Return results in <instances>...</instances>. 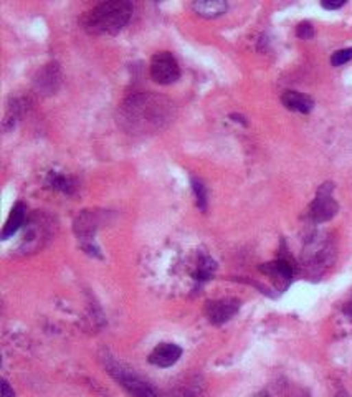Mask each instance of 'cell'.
Instances as JSON below:
<instances>
[{
    "label": "cell",
    "instance_id": "cell-6",
    "mask_svg": "<svg viewBox=\"0 0 352 397\" xmlns=\"http://www.w3.org/2000/svg\"><path fill=\"white\" fill-rule=\"evenodd\" d=\"M296 270H298L296 263H294L293 258H290L288 255H280L274 262L265 263V265L260 266L261 273L270 277L271 280L277 283V286L281 291L288 288L290 283L293 282Z\"/></svg>",
    "mask_w": 352,
    "mask_h": 397
},
{
    "label": "cell",
    "instance_id": "cell-21",
    "mask_svg": "<svg viewBox=\"0 0 352 397\" xmlns=\"http://www.w3.org/2000/svg\"><path fill=\"white\" fill-rule=\"evenodd\" d=\"M342 311H344V315H346V316H349V319H352V298L349 299V302L346 303V305H344Z\"/></svg>",
    "mask_w": 352,
    "mask_h": 397
},
{
    "label": "cell",
    "instance_id": "cell-20",
    "mask_svg": "<svg viewBox=\"0 0 352 397\" xmlns=\"http://www.w3.org/2000/svg\"><path fill=\"white\" fill-rule=\"evenodd\" d=\"M2 397H15V391L10 387L7 379H2Z\"/></svg>",
    "mask_w": 352,
    "mask_h": 397
},
{
    "label": "cell",
    "instance_id": "cell-11",
    "mask_svg": "<svg viewBox=\"0 0 352 397\" xmlns=\"http://www.w3.org/2000/svg\"><path fill=\"white\" fill-rule=\"evenodd\" d=\"M27 218V207L23 202H17L14 205V209L10 210V216L7 218L5 225H3L2 230V240H9L10 237H14L15 234L19 232L20 227L23 225Z\"/></svg>",
    "mask_w": 352,
    "mask_h": 397
},
{
    "label": "cell",
    "instance_id": "cell-5",
    "mask_svg": "<svg viewBox=\"0 0 352 397\" xmlns=\"http://www.w3.org/2000/svg\"><path fill=\"white\" fill-rule=\"evenodd\" d=\"M151 76L159 84H172L180 78V67L176 56L169 52H159L151 60Z\"/></svg>",
    "mask_w": 352,
    "mask_h": 397
},
{
    "label": "cell",
    "instance_id": "cell-24",
    "mask_svg": "<svg viewBox=\"0 0 352 397\" xmlns=\"http://www.w3.org/2000/svg\"><path fill=\"white\" fill-rule=\"evenodd\" d=\"M299 397H309V396H299Z\"/></svg>",
    "mask_w": 352,
    "mask_h": 397
},
{
    "label": "cell",
    "instance_id": "cell-3",
    "mask_svg": "<svg viewBox=\"0 0 352 397\" xmlns=\"http://www.w3.org/2000/svg\"><path fill=\"white\" fill-rule=\"evenodd\" d=\"M104 367L108 374L119 384L131 397H157L156 391L143 381L134 371L129 370L124 364L117 363L111 356H104Z\"/></svg>",
    "mask_w": 352,
    "mask_h": 397
},
{
    "label": "cell",
    "instance_id": "cell-19",
    "mask_svg": "<svg viewBox=\"0 0 352 397\" xmlns=\"http://www.w3.org/2000/svg\"><path fill=\"white\" fill-rule=\"evenodd\" d=\"M322 7H325L326 10H338V9H341V7L346 5V0H338V2H322L321 3Z\"/></svg>",
    "mask_w": 352,
    "mask_h": 397
},
{
    "label": "cell",
    "instance_id": "cell-7",
    "mask_svg": "<svg viewBox=\"0 0 352 397\" xmlns=\"http://www.w3.org/2000/svg\"><path fill=\"white\" fill-rule=\"evenodd\" d=\"M240 299L237 298H222L207 302L205 305V315L212 325H224V323L232 319L240 310Z\"/></svg>",
    "mask_w": 352,
    "mask_h": 397
},
{
    "label": "cell",
    "instance_id": "cell-23",
    "mask_svg": "<svg viewBox=\"0 0 352 397\" xmlns=\"http://www.w3.org/2000/svg\"><path fill=\"white\" fill-rule=\"evenodd\" d=\"M334 397H351V396H349V392H347V391H339Z\"/></svg>",
    "mask_w": 352,
    "mask_h": 397
},
{
    "label": "cell",
    "instance_id": "cell-4",
    "mask_svg": "<svg viewBox=\"0 0 352 397\" xmlns=\"http://www.w3.org/2000/svg\"><path fill=\"white\" fill-rule=\"evenodd\" d=\"M333 182H326V184H322L321 188L318 189L316 197H314V201L311 202L309 205V218L314 224L329 222L331 218L336 217V214H338L339 205L333 197Z\"/></svg>",
    "mask_w": 352,
    "mask_h": 397
},
{
    "label": "cell",
    "instance_id": "cell-18",
    "mask_svg": "<svg viewBox=\"0 0 352 397\" xmlns=\"http://www.w3.org/2000/svg\"><path fill=\"white\" fill-rule=\"evenodd\" d=\"M296 35L303 40H309V38H313L314 28L309 22H301L296 28Z\"/></svg>",
    "mask_w": 352,
    "mask_h": 397
},
{
    "label": "cell",
    "instance_id": "cell-14",
    "mask_svg": "<svg viewBox=\"0 0 352 397\" xmlns=\"http://www.w3.org/2000/svg\"><path fill=\"white\" fill-rule=\"evenodd\" d=\"M190 184H192V190H193V194H196L197 207H199L202 212H207L209 192H207V188H205V184L200 179H196V177L190 179Z\"/></svg>",
    "mask_w": 352,
    "mask_h": 397
},
{
    "label": "cell",
    "instance_id": "cell-8",
    "mask_svg": "<svg viewBox=\"0 0 352 397\" xmlns=\"http://www.w3.org/2000/svg\"><path fill=\"white\" fill-rule=\"evenodd\" d=\"M35 88L42 95H54L58 90L60 83H62V71H60L58 65L48 63L42 68L35 76Z\"/></svg>",
    "mask_w": 352,
    "mask_h": 397
},
{
    "label": "cell",
    "instance_id": "cell-2",
    "mask_svg": "<svg viewBox=\"0 0 352 397\" xmlns=\"http://www.w3.org/2000/svg\"><path fill=\"white\" fill-rule=\"evenodd\" d=\"M124 113L131 123H148L156 128L161 126V121L164 120V108L161 104V98L151 95L131 96L124 103Z\"/></svg>",
    "mask_w": 352,
    "mask_h": 397
},
{
    "label": "cell",
    "instance_id": "cell-17",
    "mask_svg": "<svg viewBox=\"0 0 352 397\" xmlns=\"http://www.w3.org/2000/svg\"><path fill=\"white\" fill-rule=\"evenodd\" d=\"M351 60H352V47L334 52L333 56H331V63H333V67H342V65L351 62Z\"/></svg>",
    "mask_w": 352,
    "mask_h": 397
},
{
    "label": "cell",
    "instance_id": "cell-9",
    "mask_svg": "<svg viewBox=\"0 0 352 397\" xmlns=\"http://www.w3.org/2000/svg\"><path fill=\"white\" fill-rule=\"evenodd\" d=\"M182 348L174 343H161L149 354V363L156 367H171L180 359Z\"/></svg>",
    "mask_w": 352,
    "mask_h": 397
},
{
    "label": "cell",
    "instance_id": "cell-15",
    "mask_svg": "<svg viewBox=\"0 0 352 397\" xmlns=\"http://www.w3.org/2000/svg\"><path fill=\"white\" fill-rule=\"evenodd\" d=\"M215 270H217L215 260H212L210 257H204L199 263V269H197L196 273H193V278L199 282H207L213 277Z\"/></svg>",
    "mask_w": 352,
    "mask_h": 397
},
{
    "label": "cell",
    "instance_id": "cell-16",
    "mask_svg": "<svg viewBox=\"0 0 352 397\" xmlns=\"http://www.w3.org/2000/svg\"><path fill=\"white\" fill-rule=\"evenodd\" d=\"M202 396H204V386H202L197 379L192 381V383H187L185 386L176 389L171 394V397H202Z\"/></svg>",
    "mask_w": 352,
    "mask_h": 397
},
{
    "label": "cell",
    "instance_id": "cell-12",
    "mask_svg": "<svg viewBox=\"0 0 352 397\" xmlns=\"http://www.w3.org/2000/svg\"><path fill=\"white\" fill-rule=\"evenodd\" d=\"M192 9L197 15L204 19H217L225 14L226 9H228V3L224 2V0H199V2L192 3Z\"/></svg>",
    "mask_w": 352,
    "mask_h": 397
},
{
    "label": "cell",
    "instance_id": "cell-13",
    "mask_svg": "<svg viewBox=\"0 0 352 397\" xmlns=\"http://www.w3.org/2000/svg\"><path fill=\"white\" fill-rule=\"evenodd\" d=\"M47 185L55 190H60V192H63V194H68V196L75 192V182H73V179L55 171L48 172Z\"/></svg>",
    "mask_w": 352,
    "mask_h": 397
},
{
    "label": "cell",
    "instance_id": "cell-10",
    "mask_svg": "<svg viewBox=\"0 0 352 397\" xmlns=\"http://www.w3.org/2000/svg\"><path fill=\"white\" fill-rule=\"evenodd\" d=\"M281 103L285 104L288 109H291V111L303 113V115H307V113L313 111V108H314V101L311 96L305 95V93L293 91V90L283 93Z\"/></svg>",
    "mask_w": 352,
    "mask_h": 397
},
{
    "label": "cell",
    "instance_id": "cell-1",
    "mask_svg": "<svg viewBox=\"0 0 352 397\" xmlns=\"http://www.w3.org/2000/svg\"><path fill=\"white\" fill-rule=\"evenodd\" d=\"M131 2L109 0L96 5L84 19V30L91 35H116L128 25L132 17Z\"/></svg>",
    "mask_w": 352,
    "mask_h": 397
},
{
    "label": "cell",
    "instance_id": "cell-22",
    "mask_svg": "<svg viewBox=\"0 0 352 397\" xmlns=\"http://www.w3.org/2000/svg\"><path fill=\"white\" fill-rule=\"evenodd\" d=\"M230 117H233V121H238V123H242L244 126H246V121H245V117L244 116H240V115H232Z\"/></svg>",
    "mask_w": 352,
    "mask_h": 397
}]
</instances>
